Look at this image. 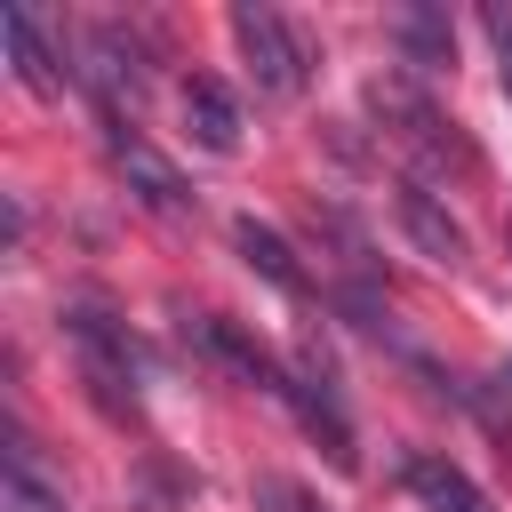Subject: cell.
I'll return each instance as SVG.
<instances>
[{"label":"cell","instance_id":"8","mask_svg":"<svg viewBox=\"0 0 512 512\" xmlns=\"http://www.w3.org/2000/svg\"><path fill=\"white\" fill-rule=\"evenodd\" d=\"M392 208H400V224L416 232V248H424V256H440V264H456V256H464V224H456L424 184H400V192H392Z\"/></svg>","mask_w":512,"mask_h":512},{"label":"cell","instance_id":"1","mask_svg":"<svg viewBox=\"0 0 512 512\" xmlns=\"http://www.w3.org/2000/svg\"><path fill=\"white\" fill-rule=\"evenodd\" d=\"M232 48H240V64H248V80H256L264 96H296V88H304V40L280 24V8L240 0V8H232Z\"/></svg>","mask_w":512,"mask_h":512},{"label":"cell","instance_id":"6","mask_svg":"<svg viewBox=\"0 0 512 512\" xmlns=\"http://www.w3.org/2000/svg\"><path fill=\"white\" fill-rule=\"evenodd\" d=\"M184 128H192L200 152H232V144H240V104H232V88L208 80V72H192V80H184Z\"/></svg>","mask_w":512,"mask_h":512},{"label":"cell","instance_id":"14","mask_svg":"<svg viewBox=\"0 0 512 512\" xmlns=\"http://www.w3.org/2000/svg\"><path fill=\"white\" fill-rule=\"evenodd\" d=\"M496 80H504V96H512V16L496 24Z\"/></svg>","mask_w":512,"mask_h":512},{"label":"cell","instance_id":"13","mask_svg":"<svg viewBox=\"0 0 512 512\" xmlns=\"http://www.w3.org/2000/svg\"><path fill=\"white\" fill-rule=\"evenodd\" d=\"M408 48H416L424 64H448V32H440L432 16H408Z\"/></svg>","mask_w":512,"mask_h":512},{"label":"cell","instance_id":"10","mask_svg":"<svg viewBox=\"0 0 512 512\" xmlns=\"http://www.w3.org/2000/svg\"><path fill=\"white\" fill-rule=\"evenodd\" d=\"M408 488L424 496V512H488V504L472 496V480H464L448 456H408Z\"/></svg>","mask_w":512,"mask_h":512},{"label":"cell","instance_id":"2","mask_svg":"<svg viewBox=\"0 0 512 512\" xmlns=\"http://www.w3.org/2000/svg\"><path fill=\"white\" fill-rule=\"evenodd\" d=\"M64 336L80 352V376L96 384V400L112 416H136V360H128V336L104 320V312H64Z\"/></svg>","mask_w":512,"mask_h":512},{"label":"cell","instance_id":"7","mask_svg":"<svg viewBox=\"0 0 512 512\" xmlns=\"http://www.w3.org/2000/svg\"><path fill=\"white\" fill-rule=\"evenodd\" d=\"M8 56H16V80H24V88H40V96L64 88V56L48 48V24H40L32 8H8Z\"/></svg>","mask_w":512,"mask_h":512},{"label":"cell","instance_id":"4","mask_svg":"<svg viewBox=\"0 0 512 512\" xmlns=\"http://www.w3.org/2000/svg\"><path fill=\"white\" fill-rule=\"evenodd\" d=\"M104 144H112V168L128 176V192H136L144 208H160V216H184V208H192L184 176H176V168H168V160H160V152H152L128 120H112V128H104Z\"/></svg>","mask_w":512,"mask_h":512},{"label":"cell","instance_id":"9","mask_svg":"<svg viewBox=\"0 0 512 512\" xmlns=\"http://www.w3.org/2000/svg\"><path fill=\"white\" fill-rule=\"evenodd\" d=\"M232 248H240V256H248V272H264L272 288H288V296L304 288V264H296V248H288V240H280L272 224L240 216V224H232Z\"/></svg>","mask_w":512,"mask_h":512},{"label":"cell","instance_id":"5","mask_svg":"<svg viewBox=\"0 0 512 512\" xmlns=\"http://www.w3.org/2000/svg\"><path fill=\"white\" fill-rule=\"evenodd\" d=\"M288 408L304 416V432H320V448H328L336 464H352V416H344L336 376H328V360H320V352H304V360H296V376H288Z\"/></svg>","mask_w":512,"mask_h":512},{"label":"cell","instance_id":"3","mask_svg":"<svg viewBox=\"0 0 512 512\" xmlns=\"http://www.w3.org/2000/svg\"><path fill=\"white\" fill-rule=\"evenodd\" d=\"M88 88L104 96V120H136V104H144V88H152V64H144V48L120 32V24H96L88 32Z\"/></svg>","mask_w":512,"mask_h":512},{"label":"cell","instance_id":"12","mask_svg":"<svg viewBox=\"0 0 512 512\" xmlns=\"http://www.w3.org/2000/svg\"><path fill=\"white\" fill-rule=\"evenodd\" d=\"M256 512H328V504L304 496L296 480H256Z\"/></svg>","mask_w":512,"mask_h":512},{"label":"cell","instance_id":"11","mask_svg":"<svg viewBox=\"0 0 512 512\" xmlns=\"http://www.w3.org/2000/svg\"><path fill=\"white\" fill-rule=\"evenodd\" d=\"M0 512H72V504H64V496L32 472V456L16 448V456H8V480H0Z\"/></svg>","mask_w":512,"mask_h":512}]
</instances>
